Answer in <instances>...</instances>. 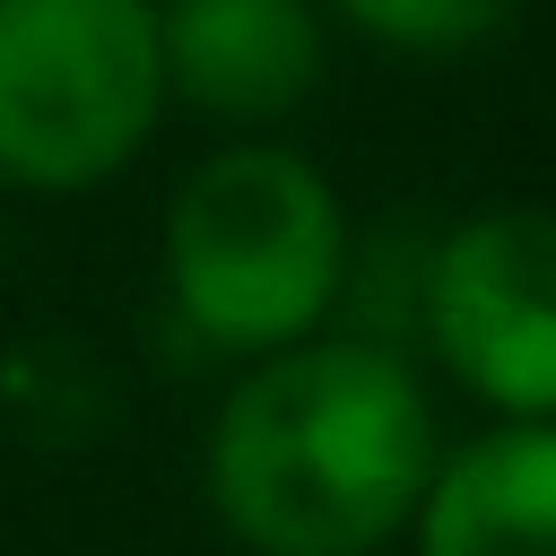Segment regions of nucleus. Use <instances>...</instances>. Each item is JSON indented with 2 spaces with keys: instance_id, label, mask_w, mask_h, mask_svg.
Returning <instances> with one entry per match:
<instances>
[{
  "instance_id": "nucleus-1",
  "label": "nucleus",
  "mask_w": 556,
  "mask_h": 556,
  "mask_svg": "<svg viewBox=\"0 0 556 556\" xmlns=\"http://www.w3.org/2000/svg\"><path fill=\"white\" fill-rule=\"evenodd\" d=\"M434 408L374 339L261 356L208 417V504L252 556H374L417 530L434 486Z\"/></svg>"
},
{
  "instance_id": "nucleus-7",
  "label": "nucleus",
  "mask_w": 556,
  "mask_h": 556,
  "mask_svg": "<svg viewBox=\"0 0 556 556\" xmlns=\"http://www.w3.org/2000/svg\"><path fill=\"white\" fill-rule=\"evenodd\" d=\"M356 35L391 43V52H478L486 35H504L521 17V0H330Z\"/></svg>"
},
{
  "instance_id": "nucleus-6",
  "label": "nucleus",
  "mask_w": 556,
  "mask_h": 556,
  "mask_svg": "<svg viewBox=\"0 0 556 556\" xmlns=\"http://www.w3.org/2000/svg\"><path fill=\"white\" fill-rule=\"evenodd\" d=\"M417 556H556V426H486L443 452Z\"/></svg>"
},
{
  "instance_id": "nucleus-5",
  "label": "nucleus",
  "mask_w": 556,
  "mask_h": 556,
  "mask_svg": "<svg viewBox=\"0 0 556 556\" xmlns=\"http://www.w3.org/2000/svg\"><path fill=\"white\" fill-rule=\"evenodd\" d=\"M165 96L217 122H287L321 87L313 0H165Z\"/></svg>"
},
{
  "instance_id": "nucleus-3",
  "label": "nucleus",
  "mask_w": 556,
  "mask_h": 556,
  "mask_svg": "<svg viewBox=\"0 0 556 556\" xmlns=\"http://www.w3.org/2000/svg\"><path fill=\"white\" fill-rule=\"evenodd\" d=\"M165 113V35L148 0H0V182L87 191L139 156Z\"/></svg>"
},
{
  "instance_id": "nucleus-8",
  "label": "nucleus",
  "mask_w": 556,
  "mask_h": 556,
  "mask_svg": "<svg viewBox=\"0 0 556 556\" xmlns=\"http://www.w3.org/2000/svg\"><path fill=\"white\" fill-rule=\"evenodd\" d=\"M148 9H165V0H148Z\"/></svg>"
},
{
  "instance_id": "nucleus-2",
  "label": "nucleus",
  "mask_w": 556,
  "mask_h": 556,
  "mask_svg": "<svg viewBox=\"0 0 556 556\" xmlns=\"http://www.w3.org/2000/svg\"><path fill=\"white\" fill-rule=\"evenodd\" d=\"M165 287L208 348L252 365L321 339L348 287V208L330 174L278 139L200 156L165 208Z\"/></svg>"
},
{
  "instance_id": "nucleus-4",
  "label": "nucleus",
  "mask_w": 556,
  "mask_h": 556,
  "mask_svg": "<svg viewBox=\"0 0 556 556\" xmlns=\"http://www.w3.org/2000/svg\"><path fill=\"white\" fill-rule=\"evenodd\" d=\"M426 348L513 426H556V208L504 200L460 217L417 278Z\"/></svg>"
}]
</instances>
